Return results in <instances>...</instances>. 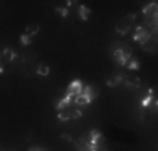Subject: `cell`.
Returning <instances> with one entry per match:
<instances>
[{
  "label": "cell",
  "instance_id": "26",
  "mask_svg": "<svg viewBox=\"0 0 158 151\" xmlns=\"http://www.w3.org/2000/svg\"><path fill=\"white\" fill-rule=\"evenodd\" d=\"M2 72H3V66L0 64V74H2Z\"/></svg>",
  "mask_w": 158,
  "mask_h": 151
},
{
  "label": "cell",
  "instance_id": "2",
  "mask_svg": "<svg viewBox=\"0 0 158 151\" xmlns=\"http://www.w3.org/2000/svg\"><path fill=\"white\" fill-rule=\"evenodd\" d=\"M135 20H136V14H128L125 18H121V20L116 24V32L121 34V35H126V34L133 29Z\"/></svg>",
  "mask_w": 158,
  "mask_h": 151
},
{
  "label": "cell",
  "instance_id": "16",
  "mask_svg": "<svg viewBox=\"0 0 158 151\" xmlns=\"http://www.w3.org/2000/svg\"><path fill=\"white\" fill-rule=\"evenodd\" d=\"M125 66L128 67V69H131V71H136L138 67H140V62H138L135 57H131V59H128V62L125 64Z\"/></svg>",
  "mask_w": 158,
  "mask_h": 151
},
{
  "label": "cell",
  "instance_id": "21",
  "mask_svg": "<svg viewBox=\"0 0 158 151\" xmlns=\"http://www.w3.org/2000/svg\"><path fill=\"white\" fill-rule=\"evenodd\" d=\"M20 40H22V44H24V45H29V44H31V37H29V35H25V34H22Z\"/></svg>",
  "mask_w": 158,
  "mask_h": 151
},
{
  "label": "cell",
  "instance_id": "22",
  "mask_svg": "<svg viewBox=\"0 0 158 151\" xmlns=\"http://www.w3.org/2000/svg\"><path fill=\"white\" fill-rule=\"evenodd\" d=\"M61 139H62L64 143H73V136H71V134H62Z\"/></svg>",
  "mask_w": 158,
  "mask_h": 151
},
{
  "label": "cell",
  "instance_id": "15",
  "mask_svg": "<svg viewBox=\"0 0 158 151\" xmlns=\"http://www.w3.org/2000/svg\"><path fill=\"white\" fill-rule=\"evenodd\" d=\"M123 79H125V76H121V74H116L114 77L108 79V86H116V84H121V82H123Z\"/></svg>",
  "mask_w": 158,
  "mask_h": 151
},
{
  "label": "cell",
  "instance_id": "6",
  "mask_svg": "<svg viewBox=\"0 0 158 151\" xmlns=\"http://www.w3.org/2000/svg\"><path fill=\"white\" fill-rule=\"evenodd\" d=\"M156 12H158V5L156 2H152L143 9V15L145 18H156Z\"/></svg>",
  "mask_w": 158,
  "mask_h": 151
},
{
  "label": "cell",
  "instance_id": "20",
  "mask_svg": "<svg viewBox=\"0 0 158 151\" xmlns=\"http://www.w3.org/2000/svg\"><path fill=\"white\" fill-rule=\"evenodd\" d=\"M56 12H57V14H61L62 17H67V15H69V10H67V9H64V7H57V9H56Z\"/></svg>",
  "mask_w": 158,
  "mask_h": 151
},
{
  "label": "cell",
  "instance_id": "10",
  "mask_svg": "<svg viewBox=\"0 0 158 151\" xmlns=\"http://www.w3.org/2000/svg\"><path fill=\"white\" fill-rule=\"evenodd\" d=\"M74 103H76L77 106H88L89 103H91V101H89L88 97L84 96V94H77V96L74 97Z\"/></svg>",
  "mask_w": 158,
  "mask_h": 151
},
{
  "label": "cell",
  "instance_id": "23",
  "mask_svg": "<svg viewBox=\"0 0 158 151\" xmlns=\"http://www.w3.org/2000/svg\"><path fill=\"white\" fill-rule=\"evenodd\" d=\"M148 96H152V97H156V89L155 88H152L148 91Z\"/></svg>",
  "mask_w": 158,
  "mask_h": 151
},
{
  "label": "cell",
  "instance_id": "7",
  "mask_svg": "<svg viewBox=\"0 0 158 151\" xmlns=\"http://www.w3.org/2000/svg\"><path fill=\"white\" fill-rule=\"evenodd\" d=\"M73 143H74V146H76L77 151H93V146L89 145V141H88L86 136H82L81 139H77V141H74V139H73Z\"/></svg>",
  "mask_w": 158,
  "mask_h": 151
},
{
  "label": "cell",
  "instance_id": "13",
  "mask_svg": "<svg viewBox=\"0 0 158 151\" xmlns=\"http://www.w3.org/2000/svg\"><path fill=\"white\" fill-rule=\"evenodd\" d=\"M79 15H81V20H88L89 15H91V9H88L86 5L79 7Z\"/></svg>",
  "mask_w": 158,
  "mask_h": 151
},
{
  "label": "cell",
  "instance_id": "25",
  "mask_svg": "<svg viewBox=\"0 0 158 151\" xmlns=\"http://www.w3.org/2000/svg\"><path fill=\"white\" fill-rule=\"evenodd\" d=\"M29 151H46V149H42V148H39V146H32Z\"/></svg>",
  "mask_w": 158,
  "mask_h": 151
},
{
  "label": "cell",
  "instance_id": "14",
  "mask_svg": "<svg viewBox=\"0 0 158 151\" xmlns=\"http://www.w3.org/2000/svg\"><path fill=\"white\" fill-rule=\"evenodd\" d=\"M14 57H15V54L12 52V49H5V51H3V54L0 55V59H3L5 62H10V60H14Z\"/></svg>",
  "mask_w": 158,
  "mask_h": 151
},
{
  "label": "cell",
  "instance_id": "17",
  "mask_svg": "<svg viewBox=\"0 0 158 151\" xmlns=\"http://www.w3.org/2000/svg\"><path fill=\"white\" fill-rule=\"evenodd\" d=\"M37 74L42 76V77L49 76V66H47V64H40V66L37 67Z\"/></svg>",
  "mask_w": 158,
  "mask_h": 151
},
{
  "label": "cell",
  "instance_id": "5",
  "mask_svg": "<svg viewBox=\"0 0 158 151\" xmlns=\"http://www.w3.org/2000/svg\"><path fill=\"white\" fill-rule=\"evenodd\" d=\"M141 49L145 52H156V34H153L150 39L141 42Z\"/></svg>",
  "mask_w": 158,
  "mask_h": 151
},
{
  "label": "cell",
  "instance_id": "24",
  "mask_svg": "<svg viewBox=\"0 0 158 151\" xmlns=\"http://www.w3.org/2000/svg\"><path fill=\"white\" fill-rule=\"evenodd\" d=\"M93 151H106L103 148V145H99V146H94V148H93Z\"/></svg>",
  "mask_w": 158,
  "mask_h": 151
},
{
  "label": "cell",
  "instance_id": "8",
  "mask_svg": "<svg viewBox=\"0 0 158 151\" xmlns=\"http://www.w3.org/2000/svg\"><path fill=\"white\" fill-rule=\"evenodd\" d=\"M81 94H84V96L88 97L89 101H93V99H96V97L99 96V89H98V88H93V86H84Z\"/></svg>",
  "mask_w": 158,
  "mask_h": 151
},
{
  "label": "cell",
  "instance_id": "3",
  "mask_svg": "<svg viewBox=\"0 0 158 151\" xmlns=\"http://www.w3.org/2000/svg\"><path fill=\"white\" fill-rule=\"evenodd\" d=\"M152 35H153L152 32H148L143 25H140V27L135 30V34H133V40H135V42H138V44H141V42H145L146 39H150Z\"/></svg>",
  "mask_w": 158,
  "mask_h": 151
},
{
  "label": "cell",
  "instance_id": "4",
  "mask_svg": "<svg viewBox=\"0 0 158 151\" xmlns=\"http://www.w3.org/2000/svg\"><path fill=\"white\" fill-rule=\"evenodd\" d=\"M86 138H88L89 145H91L93 148H94V146H99V145H101V141H103V134H101L98 129L89 131V133L86 134Z\"/></svg>",
  "mask_w": 158,
  "mask_h": 151
},
{
  "label": "cell",
  "instance_id": "12",
  "mask_svg": "<svg viewBox=\"0 0 158 151\" xmlns=\"http://www.w3.org/2000/svg\"><path fill=\"white\" fill-rule=\"evenodd\" d=\"M123 82H126L128 88H138V86H140V79L138 77H125Z\"/></svg>",
  "mask_w": 158,
  "mask_h": 151
},
{
  "label": "cell",
  "instance_id": "11",
  "mask_svg": "<svg viewBox=\"0 0 158 151\" xmlns=\"http://www.w3.org/2000/svg\"><path fill=\"white\" fill-rule=\"evenodd\" d=\"M39 25L37 24H31V25H27L25 27V35H29V37H32V35H35L37 32H39Z\"/></svg>",
  "mask_w": 158,
  "mask_h": 151
},
{
  "label": "cell",
  "instance_id": "1",
  "mask_svg": "<svg viewBox=\"0 0 158 151\" xmlns=\"http://www.w3.org/2000/svg\"><path fill=\"white\" fill-rule=\"evenodd\" d=\"M113 57H114V62L119 64V66H125L128 62V59L133 57V52H131V47H128L126 44H119L118 47H114L113 51Z\"/></svg>",
  "mask_w": 158,
  "mask_h": 151
},
{
  "label": "cell",
  "instance_id": "9",
  "mask_svg": "<svg viewBox=\"0 0 158 151\" xmlns=\"http://www.w3.org/2000/svg\"><path fill=\"white\" fill-rule=\"evenodd\" d=\"M82 88H84V84H82L79 79H76V81H73V82L69 84V89H67V92H71V94H74V96H77V94L82 92Z\"/></svg>",
  "mask_w": 158,
  "mask_h": 151
},
{
  "label": "cell",
  "instance_id": "18",
  "mask_svg": "<svg viewBox=\"0 0 158 151\" xmlns=\"http://www.w3.org/2000/svg\"><path fill=\"white\" fill-rule=\"evenodd\" d=\"M59 119H61V121L71 119V111H69V108H66V109H62V111H59Z\"/></svg>",
  "mask_w": 158,
  "mask_h": 151
},
{
  "label": "cell",
  "instance_id": "19",
  "mask_svg": "<svg viewBox=\"0 0 158 151\" xmlns=\"http://www.w3.org/2000/svg\"><path fill=\"white\" fill-rule=\"evenodd\" d=\"M81 114H82L81 109H73V111H71V119H79Z\"/></svg>",
  "mask_w": 158,
  "mask_h": 151
}]
</instances>
